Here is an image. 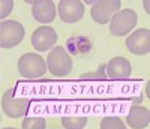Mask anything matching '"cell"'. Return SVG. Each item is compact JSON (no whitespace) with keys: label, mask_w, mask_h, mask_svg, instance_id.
<instances>
[{"label":"cell","mask_w":150,"mask_h":129,"mask_svg":"<svg viewBox=\"0 0 150 129\" xmlns=\"http://www.w3.org/2000/svg\"><path fill=\"white\" fill-rule=\"evenodd\" d=\"M5 129H12V128H5Z\"/></svg>","instance_id":"cell-20"},{"label":"cell","mask_w":150,"mask_h":129,"mask_svg":"<svg viewBox=\"0 0 150 129\" xmlns=\"http://www.w3.org/2000/svg\"><path fill=\"white\" fill-rule=\"evenodd\" d=\"M45 119L44 117H26L23 120V129H45Z\"/></svg>","instance_id":"cell-16"},{"label":"cell","mask_w":150,"mask_h":129,"mask_svg":"<svg viewBox=\"0 0 150 129\" xmlns=\"http://www.w3.org/2000/svg\"><path fill=\"white\" fill-rule=\"evenodd\" d=\"M32 15L38 23L50 24L56 18V5L51 0H36L32 3Z\"/></svg>","instance_id":"cell-11"},{"label":"cell","mask_w":150,"mask_h":129,"mask_svg":"<svg viewBox=\"0 0 150 129\" xmlns=\"http://www.w3.org/2000/svg\"><path fill=\"white\" fill-rule=\"evenodd\" d=\"M56 42H57V33L50 26H42V27L36 29L32 35V45L36 51H41V53L54 48Z\"/></svg>","instance_id":"cell-9"},{"label":"cell","mask_w":150,"mask_h":129,"mask_svg":"<svg viewBox=\"0 0 150 129\" xmlns=\"http://www.w3.org/2000/svg\"><path fill=\"white\" fill-rule=\"evenodd\" d=\"M131 72H132L131 62L122 56L112 57L105 66L107 78H111V80H125L131 75Z\"/></svg>","instance_id":"cell-10"},{"label":"cell","mask_w":150,"mask_h":129,"mask_svg":"<svg viewBox=\"0 0 150 129\" xmlns=\"http://www.w3.org/2000/svg\"><path fill=\"white\" fill-rule=\"evenodd\" d=\"M126 48L129 53L137 56H144L150 51V30L138 29L132 32L126 39Z\"/></svg>","instance_id":"cell-8"},{"label":"cell","mask_w":150,"mask_h":129,"mask_svg":"<svg viewBox=\"0 0 150 129\" xmlns=\"http://www.w3.org/2000/svg\"><path fill=\"white\" fill-rule=\"evenodd\" d=\"M12 9H14V2L12 0H2V8H0V18L8 17Z\"/></svg>","instance_id":"cell-18"},{"label":"cell","mask_w":150,"mask_h":129,"mask_svg":"<svg viewBox=\"0 0 150 129\" xmlns=\"http://www.w3.org/2000/svg\"><path fill=\"white\" fill-rule=\"evenodd\" d=\"M81 80H107V74L104 66H101L98 72H89V74H81L80 75Z\"/></svg>","instance_id":"cell-17"},{"label":"cell","mask_w":150,"mask_h":129,"mask_svg":"<svg viewBox=\"0 0 150 129\" xmlns=\"http://www.w3.org/2000/svg\"><path fill=\"white\" fill-rule=\"evenodd\" d=\"M101 129H126V126L116 116H107L101 122Z\"/></svg>","instance_id":"cell-15"},{"label":"cell","mask_w":150,"mask_h":129,"mask_svg":"<svg viewBox=\"0 0 150 129\" xmlns=\"http://www.w3.org/2000/svg\"><path fill=\"white\" fill-rule=\"evenodd\" d=\"M144 8H146V12L150 14V9H149V2H144Z\"/></svg>","instance_id":"cell-19"},{"label":"cell","mask_w":150,"mask_h":129,"mask_svg":"<svg viewBox=\"0 0 150 129\" xmlns=\"http://www.w3.org/2000/svg\"><path fill=\"white\" fill-rule=\"evenodd\" d=\"M62 125L65 126V129H84L87 125V117L86 116H63Z\"/></svg>","instance_id":"cell-14"},{"label":"cell","mask_w":150,"mask_h":129,"mask_svg":"<svg viewBox=\"0 0 150 129\" xmlns=\"http://www.w3.org/2000/svg\"><path fill=\"white\" fill-rule=\"evenodd\" d=\"M30 99L27 98H14V89H9L2 98V110L8 117L17 119L23 117L29 111Z\"/></svg>","instance_id":"cell-5"},{"label":"cell","mask_w":150,"mask_h":129,"mask_svg":"<svg viewBox=\"0 0 150 129\" xmlns=\"http://www.w3.org/2000/svg\"><path fill=\"white\" fill-rule=\"evenodd\" d=\"M120 0H101L96 2L92 8V18L98 24H107L120 11Z\"/></svg>","instance_id":"cell-6"},{"label":"cell","mask_w":150,"mask_h":129,"mask_svg":"<svg viewBox=\"0 0 150 129\" xmlns=\"http://www.w3.org/2000/svg\"><path fill=\"white\" fill-rule=\"evenodd\" d=\"M137 23H138V17L134 9H122L111 18L110 21V32L114 36H126L131 33Z\"/></svg>","instance_id":"cell-4"},{"label":"cell","mask_w":150,"mask_h":129,"mask_svg":"<svg viewBox=\"0 0 150 129\" xmlns=\"http://www.w3.org/2000/svg\"><path fill=\"white\" fill-rule=\"evenodd\" d=\"M0 8H2V2H0Z\"/></svg>","instance_id":"cell-21"},{"label":"cell","mask_w":150,"mask_h":129,"mask_svg":"<svg viewBox=\"0 0 150 129\" xmlns=\"http://www.w3.org/2000/svg\"><path fill=\"white\" fill-rule=\"evenodd\" d=\"M26 36L24 26L14 20L0 21V48H14L20 45Z\"/></svg>","instance_id":"cell-2"},{"label":"cell","mask_w":150,"mask_h":129,"mask_svg":"<svg viewBox=\"0 0 150 129\" xmlns=\"http://www.w3.org/2000/svg\"><path fill=\"white\" fill-rule=\"evenodd\" d=\"M47 69L54 77H66L72 71V57L63 47H54L48 54Z\"/></svg>","instance_id":"cell-1"},{"label":"cell","mask_w":150,"mask_h":129,"mask_svg":"<svg viewBox=\"0 0 150 129\" xmlns=\"http://www.w3.org/2000/svg\"><path fill=\"white\" fill-rule=\"evenodd\" d=\"M18 72L24 78H41L47 72V63L39 54L26 53L18 60Z\"/></svg>","instance_id":"cell-3"},{"label":"cell","mask_w":150,"mask_h":129,"mask_svg":"<svg viewBox=\"0 0 150 129\" xmlns=\"http://www.w3.org/2000/svg\"><path fill=\"white\" fill-rule=\"evenodd\" d=\"M66 47L69 50V53L74 56H80V54H86L92 50V41L86 36H74L71 39H68Z\"/></svg>","instance_id":"cell-13"},{"label":"cell","mask_w":150,"mask_h":129,"mask_svg":"<svg viewBox=\"0 0 150 129\" xmlns=\"http://www.w3.org/2000/svg\"><path fill=\"white\" fill-rule=\"evenodd\" d=\"M57 11L63 23L74 24L84 17V3L80 0H62L57 6Z\"/></svg>","instance_id":"cell-7"},{"label":"cell","mask_w":150,"mask_h":129,"mask_svg":"<svg viewBox=\"0 0 150 129\" xmlns=\"http://www.w3.org/2000/svg\"><path fill=\"white\" fill-rule=\"evenodd\" d=\"M126 122L132 129H143L150 123V111L146 107L140 105H134L129 108L128 116H126Z\"/></svg>","instance_id":"cell-12"}]
</instances>
